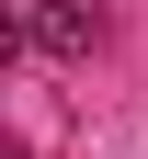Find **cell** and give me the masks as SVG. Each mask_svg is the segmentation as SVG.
<instances>
[{"label": "cell", "mask_w": 148, "mask_h": 159, "mask_svg": "<svg viewBox=\"0 0 148 159\" xmlns=\"http://www.w3.org/2000/svg\"><path fill=\"white\" fill-rule=\"evenodd\" d=\"M12 57H23V11L0 0V68H12Z\"/></svg>", "instance_id": "obj_2"}, {"label": "cell", "mask_w": 148, "mask_h": 159, "mask_svg": "<svg viewBox=\"0 0 148 159\" xmlns=\"http://www.w3.org/2000/svg\"><path fill=\"white\" fill-rule=\"evenodd\" d=\"M0 159H34V148H23V136H12V125H0Z\"/></svg>", "instance_id": "obj_3"}, {"label": "cell", "mask_w": 148, "mask_h": 159, "mask_svg": "<svg viewBox=\"0 0 148 159\" xmlns=\"http://www.w3.org/2000/svg\"><path fill=\"white\" fill-rule=\"evenodd\" d=\"M12 11H23V46H46V57H91V34H103L91 0H12Z\"/></svg>", "instance_id": "obj_1"}]
</instances>
